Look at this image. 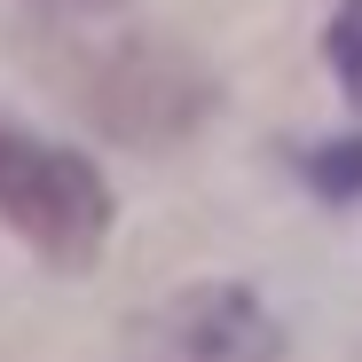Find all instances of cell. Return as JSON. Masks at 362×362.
<instances>
[{
    "instance_id": "1",
    "label": "cell",
    "mask_w": 362,
    "mask_h": 362,
    "mask_svg": "<svg viewBox=\"0 0 362 362\" xmlns=\"http://www.w3.org/2000/svg\"><path fill=\"white\" fill-rule=\"evenodd\" d=\"M64 24H79V32L64 47H47V71H55V87H64V103L87 118V127H103L110 142L173 150V142H189L221 110V79L189 47L150 40V32H95L103 8L64 16Z\"/></svg>"
},
{
    "instance_id": "2",
    "label": "cell",
    "mask_w": 362,
    "mask_h": 362,
    "mask_svg": "<svg viewBox=\"0 0 362 362\" xmlns=\"http://www.w3.org/2000/svg\"><path fill=\"white\" fill-rule=\"evenodd\" d=\"M110 221L118 205H110L103 165L0 110V228L24 236L47 268H87L110 245Z\"/></svg>"
},
{
    "instance_id": "6",
    "label": "cell",
    "mask_w": 362,
    "mask_h": 362,
    "mask_svg": "<svg viewBox=\"0 0 362 362\" xmlns=\"http://www.w3.org/2000/svg\"><path fill=\"white\" fill-rule=\"evenodd\" d=\"M32 8H47V16H87V8H118V0H32Z\"/></svg>"
},
{
    "instance_id": "3",
    "label": "cell",
    "mask_w": 362,
    "mask_h": 362,
    "mask_svg": "<svg viewBox=\"0 0 362 362\" xmlns=\"http://www.w3.org/2000/svg\"><path fill=\"white\" fill-rule=\"evenodd\" d=\"M150 354L158 362H276L284 331L245 284H197L165 315H150Z\"/></svg>"
},
{
    "instance_id": "4",
    "label": "cell",
    "mask_w": 362,
    "mask_h": 362,
    "mask_svg": "<svg viewBox=\"0 0 362 362\" xmlns=\"http://www.w3.org/2000/svg\"><path fill=\"white\" fill-rule=\"evenodd\" d=\"M323 64L346 87V103H362V0H339L331 24H323Z\"/></svg>"
},
{
    "instance_id": "5",
    "label": "cell",
    "mask_w": 362,
    "mask_h": 362,
    "mask_svg": "<svg viewBox=\"0 0 362 362\" xmlns=\"http://www.w3.org/2000/svg\"><path fill=\"white\" fill-rule=\"evenodd\" d=\"M308 181H315V189H323L331 205H346V197L362 189V134H354V142L315 150V158H308Z\"/></svg>"
}]
</instances>
